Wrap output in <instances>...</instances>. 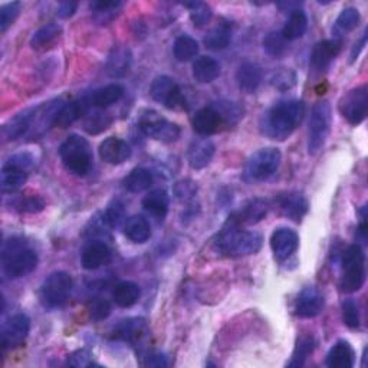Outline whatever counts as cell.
I'll return each instance as SVG.
<instances>
[{"label": "cell", "mask_w": 368, "mask_h": 368, "mask_svg": "<svg viewBox=\"0 0 368 368\" xmlns=\"http://www.w3.org/2000/svg\"><path fill=\"white\" fill-rule=\"evenodd\" d=\"M305 104L299 100H282L272 105L261 118V133L276 141H285L301 124Z\"/></svg>", "instance_id": "obj_1"}, {"label": "cell", "mask_w": 368, "mask_h": 368, "mask_svg": "<svg viewBox=\"0 0 368 368\" xmlns=\"http://www.w3.org/2000/svg\"><path fill=\"white\" fill-rule=\"evenodd\" d=\"M262 242L263 239L258 232L242 230L237 223L229 219L218 235L216 248L228 256H249L261 251Z\"/></svg>", "instance_id": "obj_2"}, {"label": "cell", "mask_w": 368, "mask_h": 368, "mask_svg": "<svg viewBox=\"0 0 368 368\" xmlns=\"http://www.w3.org/2000/svg\"><path fill=\"white\" fill-rule=\"evenodd\" d=\"M38 262V254L32 248H29L22 239L13 237L5 243L2 252V265L8 278H23V276L32 273L37 269Z\"/></svg>", "instance_id": "obj_3"}, {"label": "cell", "mask_w": 368, "mask_h": 368, "mask_svg": "<svg viewBox=\"0 0 368 368\" xmlns=\"http://www.w3.org/2000/svg\"><path fill=\"white\" fill-rule=\"evenodd\" d=\"M59 157L68 171L77 176L89 173L94 162L89 143L81 136H70L59 147Z\"/></svg>", "instance_id": "obj_4"}, {"label": "cell", "mask_w": 368, "mask_h": 368, "mask_svg": "<svg viewBox=\"0 0 368 368\" xmlns=\"http://www.w3.org/2000/svg\"><path fill=\"white\" fill-rule=\"evenodd\" d=\"M365 282V255L360 244H351L341 258L340 289L344 294L358 292Z\"/></svg>", "instance_id": "obj_5"}, {"label": "cell", "mask_w": 368, "mask_h": 368, "mask_svg": "<svg viewBox=\"0 0 368 368\" xmlns=\"http://www.w3.org/2000/svg\"><path fill=\"white\" fill-rule=\"evenodd\" d=\"M72 288L74 282L70 273L60 270L53 272L44 281L39 291V299L48 310L60 308L68 302Z\"/></svg>", "instance_id": "obj_6"}, {"label": "cell", "mask_w": 368, "mask_h": 368, "mask_svg": "<svg viewBox=\"0 0 368 368\" xmlns=\"http://www.w3.org/2000/svg\"><path fill=\"white\" fill-rule=\"evenodd\" d=\"M332 111L328 101L317 103L311 111L308 124V152L311 156L318 155L325 145L331 130Z\"/></svg>", "instance_id": "obj_7"}, {"label": "cell", "mask_w": 368, "mask_h": 368, "mask_svg": "<svg viewBox=\"0 0 368 368\" xmlns=\"http://www.w3.org/2000/svg\"><path fill=\"white\" fill-rule=\"evenodd\" d=\"M281 162L282 155L278 148H261L249 157L247 166H244V177L254 183L265 181L278 170Z\"/></svg>", "instance_id": "obj_8"}, {"label": "cell", "mask_w": 368, "mask_h": 368, "mask_svg": "<svg viewBox=\"0 0 368 368\" xmlns=\"http://www.w3.org/2000/svg\"><path fill=\"white\" fill-rule=\"evenodd\" d=\"M140 130L150 138L162 143H174L181 134V129L156 111H145L138 121Z\"/></svg>", "instance_id": "obj_9"}, {"label": "cell", "mask_w": 368, "mask_h": 368, "mask_svg": "<svg viewBox=\"0 0 368 368\" xmlns=\"http://www.w3.org/2000/svg\"><path fill=\"white\" fill-rule=\"evenodd\" d=\"M150 96L152 100L163 104L169 110L181 111L186 108V97H184L181 88L173 78L167 75L157 77L152 81Z\"/></svg>", "instance_id": "obj_10"}, {"label": "cell", "mask_w": 368, "mask_h": 368, "mask_svg": "<svg viewBox=\"0 0 368 368\" xmlns=\"http://www.w3.org/2000/svg\"><path fill=\"white\" fill-rule=\"evenodd\" d=\"M341 115L351 126H358L367 118L368 112V89L367 85L357 86L340 100L339 104Z\"/></svg>", "instance_id": "obj_11"}, {"label": "cell", "mask_w": 368, "mask_h": 368, "mask_svg": "<svg viewBox=\"0 0 368 368\" xmlns=\"http://www.w3.org/2000/svg\"><path fill=\"white\" fill-rule=\"evenodd\" d=\"M30 331V320L25 314H15L6 320L0 331V344L4 350L20 347Z\"/></svg>", "instance_id": "obj_12"}, {"label": "cell", "mask_w": 368, "mask_h": 368, "mask_svg": "<svg viewBox=\"0 0 368 368\" xmlns=\"http://www.w3.org/2000/svg\"><path fill=\"white\" fill-rule=\"evenodd\" d=\"M324 296L314 287L303 288L295 302V314L299 318H314L321 314Z\"/></svg>", "instance_id": "obj_13"}, {"label": "cell", "mask_w": 368, "mask_h": 368, "mask_svg": "<svg viewBox=\"0 0 368 368\" xmlns=\"http://www.w3.org/2000/svg\"><path fill=\"white\" fill-rule=\"evenodd\" d=\"M299 247V237L295 230L289 228H278L270 236V248L275 256L284 261L291 258Z\"/></svg>", "instance_id": "obj_14"}, {"label": "cell", "mask_w": 368, "mask_h": 368, "mask_svg": "<svg viewBox=\"0 0 368 368\" xmlns=\"http://www.w3.org/2000/svg\"><path fill=\"white\" fill-rule=\"evenodd\" d=\"M100 157L112 166H118L126 163L131 157V147L127 144V141L117 138V137H110L104 140L100 144Z\"/></svg>", "instance_id": "obj_15"}, {"label": "cell", "mask_w": 368, "mask_h": 368, "mask_svg": "<svg viewBox=\"0 0 368 368\" xmlns=\"http://www.w3.org/2000/svg\"><path fill=\"white\" fill-rule=\"evenodd\" d=\"M110 261H111V249L108 248L107 243L100 240L91 242L89 244H86L81 255L82 266L86 270H96L107 265Z\"/></svg>", "instance_id": "obj_16"}, {"label": "cell", "mask_w": 368, "mask_h": 368, "mask_svg": "<svg viewBox=\"0 0 368 368\" xmlns=\"http://www.w3.org/2000/svg\"><path fill=\"white\" fill-rule=\"evenodd\" d=\"M341 49H343V41L339 39H328V41L318 42L311 56L313 67L318 71L327 70L332 64V60L339 56Z\"/></svg>", "instance_id": "obj_17"}, {"label": "cell", "mask_w": 368, "mask_h": 368, "mask_svg": "<svg viewBox=\"0 0 368 368\" xmlns=\"http://www.w3.org/2000/svg\"><path fill=\"white\" fill-rule=\"evenodd\" d=\"M216 147L209 138H197L195 140L188 151V160L192 169L202 170L207 167L214 156Z\"/></svg>", "instance_id": "obj_18"}, {"label": "cell", "mask_w": 368, "mask_h": 368, "mask_svg": "<svg viewBox=\"0 0 368 368\" xmlns=\"http://www.w3.org/2000/svg\"><path fill=\"white\" fill-rule=\"evenodd\" d=\"M35 112L37 108H30L11 118L4 126V137L6 138V141H15L23 137L30 129H32Z\"/></svg>", "instance_id": "obj_19"}, {"label": "cell", "mask_w": 368, "mask_h": 368, "mask_svg": "<svg viewBox=\"0 0 368 368\" xmlns=\"http://www.w3.org/2000/svg\"><path fill=\"white\" fill-rule=\"evenodd\" d=\"M133 53L126 46H115L107 60V74L111 78L126 77L131 68Z\"/></svg>", "instance_id": "obj_20"}, {"label": "cell", "mask_w": 368, "mask_h": 368, "mask_svg": "<svg viewBox=\"0 0 368 368\" xmlns=\"http://www.w3.org/2000/svg\"><path fill=\"white\" fill-rule=\"evenodd\" d=\"M221 124H222V118L213 107H206L199 110L192 118L193 130L204 137L218 133Z\"/></svg>", "instance_id": "obj_21"}, {"label": "cell", "mask_w": 368, "mask_h": 368, "mask_svg": "<svg viewBox=\"0 0 368 368\" xmlns=\"http://www.w3.org/2000/svg\"><path fill=\"white\" fill-rule=\"evenodd\" d=\"M268 209H269V203L266 200L255 199V200H251L244 207H242V210L232 214L229 219H232L239 226L256 225L266 216Z\"/></svg>", "instance_id": "obj_22"}, {"label": "cell", "mask_w": 368, "mask_h": 368, "mask_svg": "<svg viewBox=\"0 0 368 368\" xmlns=\"http://www.w3.org/2000/svg\"><path fill=\"white\" fill-rule=\"evenodd\" d=\"M278 203L284 216L294 222H299L308 211V200L298 192H289L280 196Z\"/></svg>", "instance_id": "obj_23"}, {"label": "cell", "mask_w": 368, "mask_h": 368, "mask_svg": "<svg viewBox=\"0 0 368 368\" xmlns=\"http://www.w3.org/2000/svg\"><path fill=\"white\" fill-rule=\"evenodd\" d=\"M355 364V351L347 341H339L327 354L329 368H353Z\"/></svg>", "instance_id": "obj_24"}, {"label": "cell", "mask_w": 368, "mask_h": 368, "mask_svg": "<svg viewBox=\"0 0 368 368\" xmlns=\"http://www.w3.org/2000/svg\"><path fill=\"white\" fill-rule=\"evenodd\" d=\"M147 335H148V325L145 320H141V318L126 320L117 327L118 339L133 343V344L141 343Z\"/></svg>", "instance_id": "obj_25"}, {"label": "cell", "mask_w": 368, "mask_h": 368, "mask_svg": "<svg viewBox=\"0 0 368 368\" xmlns=\"http://www.w3.org/2000/svg\"><path fill=\"white\" fill-rule=\"evenodd\" d=\"M236 81L243 92L254 94L262 82V70L256 64L244 63L236 72Z\"/></svg>", "instance_id": "obj_26"}, {"label": "cell", "mask_w": 368, "mask_h": 368, "mask_svg": "<svg viewBox=\"0 0 368 368\" xmlns=\"http://www.w3.org/2000/svg\"><path fill=\"white\" fill-rule=\"evenodd\" d=\"M221 75V64L211 56H200L193 64V77L199 84H210Z\"/></svg>", "instance_id": "obj_27"}, {"label": "cell", "mask_w": 368, "mask_h": 368, "mask_svg": "<svg viewBox=\"0 0 368 368\" xmlns=\"http://www.w3.org/2000/svg\"><path fill=\"white\" fill-rule=\"evenodd\" d=\"M141 296V289L136 282L124 281L115 285L112 291V301L119 308H131L138 302Z\"/></svg>", "instance_id": "obj_28"}, {"label": "cell", "mask_w": 368, "mask_h": 368, "mask_svg": "<svg viewBox=\"0 0 368 368\" xmlns=\"http://www.w3.org/2000/svg\"><path fill=\"white\" fill-rule=\"evenodd\" d=\"M306 29H308V18H306V13L302 9L298 8L289 12V18L281 30V34L289 42L301 39L305 35Z\"/></svg>", "instance_id": "obj_29"}, {"label": "cell", "mask_w": 368, "mask_h": 368, "mask_svg": "<svg viewBox=\"0 0 368 368\" xmlns=\"http://www.w3.org/2000/svg\"><path fill=\"white\" fill-rule=\"evenodd\" d=\"M169 204L170 199L166 190L157 189L150 192L144 199H143V207L157 219H164L166 214L169 211Z\"/></svg>", "instance_id": "obj_30"}, {"label": "cell", "mask_w": 368, "mask_h": 368, "mask_svg": "<svg viewBox=\"0 0 368 368\" xmlns=\"http://www.w3.org/2000/svg\"><path fill=\"white\" fill-rule=\"evenodd\" d=\"M122 96H124V88L119 84H110L101 89H97L91 97V105L97 108H108L114 104H117Z\"/></svg>", "instance_id": "obj_31"}, {"label": "cell", "mask_w": 368, "mask_h": 368, "mask_svg": "<svg viewBox=\"0 0 368 368\" xmlns=\"http://www.w3.org/2000/svg\"><path fill=\"white\" fill-rule=\"evenodd\" d=\"M360 12L355 8H347L344 9L340 16L336 18L335 25L332 27V35L334 39H339L343 41V37L353 32V30L358 26L360 23Z\"/></svg>", "instance_id": "obj_32"}, {"label": "cell", "mask_w": 368, "mask_h": 368, "mask_svg": "<svg viewBox=\"0 0 368 368\" xmlns=\"http://www.w3.org/2000/svg\"><path fill=\"white\" fill-rule=\"evenodd\" d=\"M124 235L134 243H144L151 237L150 223L145 218L136 214V216H131L126 221Z\"/></svg>", "instance_id": "obj_33"}, {"label": "cell", "mask_w": 368, "mask_h": 368, "mask_svg": "<svg viewBox=\"0 0 368 368\" xmlns=\"http://www.w3.org/2000/svg\"><path fill=\"white\" fill-rule=\"evenodd\" d=\"M230 39H232L230 26L226 23H221L216 27H213L204 37V45L211 51H222L228 48Z\"/></svg>", "instance_id": "obj_34"}, {"label": "cell", "mask_w": 368, "mask_h": 368, "mask_svg": "<svg viewBox=\"0 0 368 368\" xmlns=\"http://www.w3.org/2000/svg\"><path fill=\"white\" fill-rule=\"evenodd\" d=\"M152 174L147 169H134L126 178L124 188L131 193H141L151 188Z\"/></svg>", "instance_id": "obj_35"}, {"label": "cell", "mask_w": 368, "mask_h": 368, "mask_svg": "<svg viewBox=\"0 0 368 368\" xmlns=\"http://www.w3.org/2000/svg\"><path fill=\"white\" fill-rule=\"evenodd\" d=\"M27 180V173L5 167L2 169V173H0V186H2L4 193H13L19 190L20 188L25 186V183Z\"/></svg>", "instance_id": "obj_36"}, {"label": "cell", "mask_w": 368, "mask_h": 368, "mask_svg": "<svg viewBox=\"0 0 368 368\" xmlns=\"http://www.w3.org/2000/svg\"><path fill=\"white\" fill-rule=\"evenodd\" d=\"M85 104L84 101H72V103H65V105L60 108L56 119L55 126L60 129H67L72 126L75 121H78L84 112Z\"/></svg>", "instance_id": "obj_37"}, {"label": "cell", "mask_w": 368, "mask_h": 368, "mask_svg": "<svg viewBox=\"0 0 368 368\" xmlns=\"http://www.w3.org/2000/svg\"><path fill=\"white\" fill-rule=\"evenodd\" d=\"M63 32V27L58 23H48L45 26H42L41 29H38L37 32L30 38V46L35 48V49H42L46 48L48 45H51L59 35Z\"/></svg>", "instance_id": "obj_38"}, {"label": "cell", "mask_w": 368, "mask_h": 368, "mask_svg": "<svg viewBox=\"0 0 368 368\" xmlns=\"http://www.w3.org/2000/svg\"><path fill=\"white\" fill-rule=\"evenodd\" d=\"M199 44L196 39L181 35L174 42V56L180 63H189V60L195 59L199 55Z\"/></svg>", "instance_id": "obj_39"}, {"label": "cell", "mask_w": 368, "mask_h": 368, "mask_svg": "<svg viewBox=\"0 0 368 368\" xmlns=\"http://www.w3.org/2000/svg\"><path fill=\"white\" fill-rule=\"evenodd\" d=\"M314 348H315L314 336L313 335L302 336V339L298 341L295 350H294L292 360L289 361L288 367H302L305 364V361L308 360V357L314 353Z\"/></svg>", "instance_id": "obj_40"}, {"label": "cell", "mask_w": 368, "mask_h": 368, "mask_svg": "<svg viewBox=\"0 0 368 368\" xmlns=\"http://www.w3.org/2000/svg\"><path fill=\"white\" fill-rule=\"evenodd\" d=\"M122 6L121 2H94L91 4V9L94 11V19L100 25H108L115 16L117 11Z\"/></svg>", "instance_id": "obj_41"}, {"label": "cell", "mask_w": 368, "mask_h": 368, "mask_svg": "<svg viewBox=\"0 0 368 368\" xmlns=\"http://www.w3.org/2000/svg\"><path fill=\"white\" fill-rule=\"evenodd\" d=\"M111 124H112V118L108 114L94 112V114H91L85 118L84 130L91 136H97V134L105 131L107 129H110Z\"/></svg>", "instance_id": "obj_42"}, {"label": "cell", "mask_w": 368, "mask_h": 368, "mask_svg": "<svg viewBox=\"0 0 368 368\" xmlns=\"http://www.w3.org/2000/svg\"><path fill=\"white\" fill-rule=\"evenodd\" d=\"M263 49L273 58H281L288 51V41L281 32H269L263 39Z\"/></svg>", "instance_id": "obj_43"}, {"label": "cell", "mask_w": 368, "mask_h": 368, "mask_svg": "<svg viewBox=\"0 0 368 368\" xmlns=\"http://www.w3.org/2000/svg\"><path fill=\"white\" fill-rule=\"evenodd\" d=\"M184 6L190 11V19L193 25L197 27L204 26L213 16V11L207 4L192 2V4H184Z\"/></svg>", "instance_id": "obj_44"}, {"label": "cell", "mask_w": 368, "mask_h": 368, "mask_svg": "<svg viewBox=\"0 0 368 368\" xmlns=\"http://www.w3.org/2000/svg\"><path fill=\"white\" fill-rule=\"evenodd\" d=\"M104 221H105V223H107L110 228H112V229L119 228L122 223H124V221H127V219H126V209H124V204H122V203L118 202V200L112 202V203L107 207V210H105V213H104Z\"/></svg>", "instance_id": "obj_45"}, {"label": "cell", "mask_w": 368, "mask_h": 368, "mask_svg": "<svg viewBox=\"0 0 368 368\" xmlns=\"http://www.w3.org/2000/svg\"><path fill=\"white\" fill-rule=\"evenodd\" d=\"M22 5L19 2H11L5 4L0 8V30L2 34H5L6 30L13 25V22L18 19L20 13Z\"/></svg>", "instance_id": "obj_46"}, {"label": "cell", "mask_w": 368, "mask_h": 368, "mask_svg": "<svg viewBox=\"0 0 368 368\" xmlns=\"http://www.w3.org/2000/svg\"><path fill=\"white\" fill-rule=\"evenodd\" d=\"M270 84L273 88L280 91H289L296 84V75L292 70L282 68L281 71L273 72V75L270 77Z\"/></svg>", "instance_id": "obj_47"}, {"label": "cell", "mask_w": 368, "mask_h": 368, "mask_svg": "<svg viewBox=\"0 0 368 368\" xmlns=\"http://www.w3.org/2000/svg\"><path fill=\"white\" fill-rule=\"evenodd\" d=\"M343 321L351 329L360 327V310L354 299H346L343 302Z\"/></svg>", "instance_id": "obj_48"}, {"label": "cell", "mask_w": 368, "mask_h": 368, "mask_svg": "<svg viewBox=\"0 0 368 368\" xmlns=\"http://www.w3.org/2000/svg\"><path fill=\"white\" fill-rule=\"evenodd\" d=\"M5 167H11V169H16V170L29 173L35 167V157L32 155H29V152H19V155L12 156L5 163Z\"/></svg>", "instance_id": "obj_49"}, {"label": "cell", "mask_w": 368, "mask_h": 368, "mask_svg": "<svg viewBox=\"0 0 368 368\" xmlns=\"http://www.w3.org/2000/svg\"><path fill=\"white\" fill-rule=\"evenodd\" d=\"M88 311H89L91 320L103 321V320H105L111 314V305H110V302L107 299L97 298V299H94L89 303Z\"/></svg>", "instance_id": "obj_50"}, {"label": "cell", "mask_w": 368, "mask_h": 368, "mask_svg": "<svg viewBox=\"0 0 368 368\" xmlns=\"http://www.w3.org/2000/svg\"><path fill=\"white\" fill-rule=\"evenodd\" d=\"M218 111V114L221 115L222 119H228V121H237L239 118L243 117V110L235 104V103H219L218 108H214Z\"/></svg>", "instance_id": "obj_51"}, {"label": "cell", "mask_w": 368, "mask_h": 368, "mask_svg": "<svg viewBox=\"0 0 368 368\" xmlns=\"http://www.w3.org/2000/svg\"><path fill=\"white\" fill-rule=\"evenodd\" d=\"M16 207L26 213H38L44 210L45 202L39 196H29L25 199H19L16 203Z\"/></svg>", "instance_id": "obj_52"}, {"label": "cell", "mask_w": 368, "mask_h": 368, "mask_svg": "<svg viewBox=\"0 0 368 368\" xmlns=\"http://www.w3.org/2000/svg\"><path fill=\"white\" fill-rule=\"evenodd\" d=\"M197 193V186L192 180H181L176 183L174 186V195L180 200H189Z\"/></svg>", "instance_id": "obj_53"}, {"label": "cell", "mask_w": 368, "mask_h": 368, "mask_svg": "<svg viewBox=\"0 0 368 368\" xmlns=\"http://www.w3.org/2000/svg\"><path fill=\"white\" fill-rule=\"evenodd\" d=\"M68 364L72 367H89L92 362V355L86 350H78L68 357Z\"/></svg>", "instance_id": "obj_54"}, {"label": "cell", "mask_w": 368, "mask_h": 368, "mask_svg": "<svg viewBox=\"0 0 368 368\" xmlns=\"http://www.w3.org/2000/svg\"><path fill=\"white\" fill-rule=\"evenodd\" d=\"M78 9V2H71V0H67V2H60L56 11V15L63 19L71 18Z\"/></svg>", "instance_id": "obj_55"}, {"label": "cell", "mask_w": 368, "mask_h": 368, "mask_svg": "<svg viewBox=\"0 0 368 368\" xmlns=\"http://www.w3.org/2000/svg\"><path fill=\"white\" fill-rule=\"evenodd\" d=\"M145 364L150 365V367H166L169 362H167V360H166L164 355H162V354H152V355L148 357V360H147Z\"/></svg>", "instance_id": "obj_56"}, {"label": "cell", "mask_w": 368, "mask_h": 368, "mask_svg": "<svg viewBox=\"0 0 368 368\" xmlns=\"http://www.w3.org/2000/svg\"><path fill=\"white\" fill-rule=\"evenodd\" d=\"M365 41H367V34L364 32L362 34V38H361V42L357 45H354V48H353V52H351V63H354V60H357V58H358V55L361 53V51L364 49V46H365Z\"/></svg>", "instance_id": "obj_57"}]
</instances>
